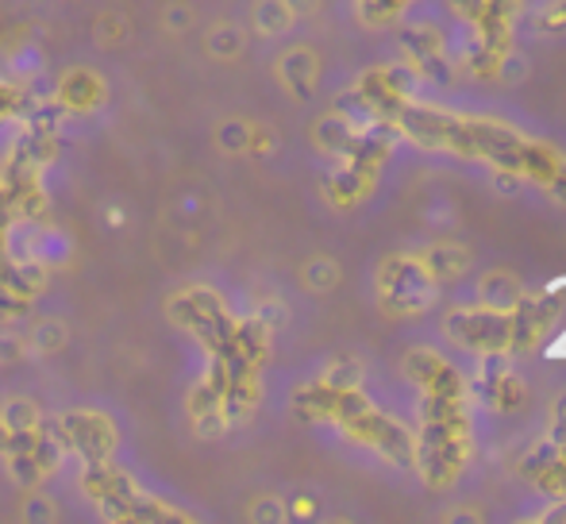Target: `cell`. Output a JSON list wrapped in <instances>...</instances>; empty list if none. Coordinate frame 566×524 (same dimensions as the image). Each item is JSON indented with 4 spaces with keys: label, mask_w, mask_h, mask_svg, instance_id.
Wrapping results in <instances>:
<instances>
[{
    "label": "cell",
    "mask_w": 566,
    "mask_h": 524,
    "mask_svg": "<svg viewBox=\"0 0 566 524\" xmlns=\"http://www.w3.org/2000/svg\"><path fill=\"white\" fill-rule=\"evenodd\" d=\"M443 332L459 352L470 355H513V313L485 305H459L443 316Z\"/></svg>",
    "instance_id": "6da1fadb"
},
{
    "label": "cell",
    "mask_w": 566,
    "mask_h": 524,
    "mask_svg": "<svg viewBox=\"0 0 566 524\" xmlns=\"http://www.w3.org/2000/svg\"><path fill=\"white\" fill-rule=\"evenodd\" d=\"M378 285H381V301H386L389 313L397 316H417L432 305L436 297V282L428 277L420 255H394L381 262L378 270Z\"/></svg>",
    "instance_id": "7a4b0ae2"
},
{
    "label": "cell",
    "mask_w": 566,
    "mask_h": 524,
    "mask_svg": "<svg viewBox=\"0 0 566 524\" xmlns=\"http://www.w3.org/2000/svg\"><path fill=\"white\" fill-rule=\"evenodd\" d=\"M532 305V316H536V328H539V344L547 347H559L566 344V277H559L555 285H547Z\"/></svg>",
    "instance_id": "3957f363"
},
{
    "label": "cell",
    "mask_w": 566,
    "mask_h": 524,
    "mask_svg": "<svg viewBox=\"0 0 566 524\" xmlns=\"http://www.w3.org/2000/svg\"><path fill=\"white\" fill-rule=\"evenodd\" d=\"M420 262H424V270L436 282V290H440V285H448V282H459L462 270L470 266V255L459 248V243H432V248L420 255Z\"/></svg>",
    "instance_id": "277c9868"
},
{
    "label": "cell",
    "mask_w": 566,
    "mask_h": 524,
    "mask_svg": "<svg viewBox=\"0 0 566 524\" xmlns=\"http://www.w3.org/2000/svg\"><path fill=\"white\" fill-rule=\"evenodd\" d=\"M521 301H524L521 282H516L513 274H505V270H493V274H485L482 282H478V305L513 313Z\"/></svg>",
    "instance_id": "5b68a950"
},
{
    "label": "cell",
    "mask_w": 566,
    "mask_h": 524,
    "mask_svg": "<svg viewBox=\"0 0 566 524\" xmlns=\"http://www.w3.org/2000/svg\"><path fill=\"white\" fill-rule=\"evenodd\" d=\"M277 70H282V77L290 82V90L297 93V97H308L316 85V59L305 51V46H293L290 54H285L282 62H277Z\"/></svg>",
    "instance_id": "8992f818"
},
{
    "label": "cell",
    "mask_w": 566,
    "mask_h": 524,
    "mask_svg": "<svg viewBox=\"0 0 566 524\" xmlns=\"http://www.w3.org/2000/svg\"><path fill=\"white\" fill-rule=\"evenodd\" d=\"M293 20H297V15L290 12L285 0H259V4H254V28H259V35H266V39L285 35V31L293 28Z\"/></svg>",
    "instance_id": "52a82bcc"
},
{
    "label": "cell",
    "mask_w": 566,
    "mask_h": 524,
    "mask_svg": "<svg viewBox=\"0 0 566 524\" xmlns=\"http://www.w3.org/2000/svg\"><path fill=\"white\" fill-rule=\"evenodd\" d=\"M0 420L12 436H31L39 428V405L31 397H8L0 405Z\"/></svg>",
    "instance_id": "ba28073f"
},
{
    "label": "cell",
    "mask_w": 566,
    "mask_h": 524,
    "mask_svg": "<svg viewBox=\"0 0 566 524\" xmlns=\"http://www.w3.org/2000/svg\"><path fill=\"white\" fill-rule=\"evenodd\" d=\"M62 101L70 108H93L97 105V77L90 70H74V74L62 82Z\"/></svg>",
    "instance_id": "9c48e42d"
},
{
    "label": "cell",
    "mask_w": 566,
    "mask_h": 524,
    "mask_svg": "<svg viewBox=\"0 0 566 524\" xmlns=\"http://www.w3.org/2000/svg\"><path fill=\"white\" fill-rule=\"evenodd\" d=\"M28 347L35 355H59L62 347H66V324L62 321H43L35 324V332H31Z\"/></svg>",
    "instance_id": "30bf717a"
},
{
    "label": "cell",
    "mask_w": 566,
    "mask_h": 524,
    "mask_svg": "<svg viewBox=\"0 0 566 524\" xmlns=\"http://www.w3.org/2000/svg\"><path fill=\"white\" fill-rule=\"evenodd\" d=\"M243 28H235V23H220V28L209 31V54L212 59H235L239 51H243Z\"/></svg>",
    "instance_id": "8fae6325"
},
{
    "label": "cell",
    "mask_w": 566,
    "mask_h": 524,
    "mask_svg": "<svg viewBox=\"0 0 566 524\" xmlns=\"http://www.w3.org/2000/svg\"><path fill=\"white\" fill-rule=\"evenodd\" d=\"M412 0H358V15H363L366 23H389V20H397Z\"/></svg>",
    "instance_id": "7c38bea8"
},
{
    "label": "cell",
    "mask_w": 566,
    "mask_h": 524,
    "mask_svg": "<svg viewBox=\"0 0 566 524\" xmlns=\"http://www.w3.org/2000/svg\"><path fill=\"white\" fill-rule=\"evenodd\" d=\"M336 277H339V270H336V262H332V259H313L305 266V282H308V290H316V293L332 290V285H336Z\"/></svg>",
    "instance_id": "4fadbf2b"
},
{
    "label": "cell",
    "mask_w": 566,
    "mask_h": 524,
    "mask_svg": "<svg viewBox=\"0 0 566 524\" xmlns=\"http://www.w3.org/2000/svg\"><path fill=\"white\" fill-rule=\"evenodd\" d=\"M163 28L170 31V35H181V31L193 28V8L189 4H170L163 12Z\"/></svg>",
    "instance_id": "5bb4252c"
},
{
    "label": "cell",
    "mask_w": 566,
    "mask_h": 524,
    "mask_svg": "<svg viewBox=\"0 0 566 524\" xmlns=\"http://www.w3.org/2000/svg\"><path fill=\"white\" fill-rule=\"evenodd\" d=\"M247 143H251V139H247V124L231 120V124L220 128V147H224V150H243Z\"/></svg>",
    "instance_id": "9a60e30c"
},
{
    "label": "cell",
    "mask_w": 566,
    "mask_h": 524,
    "mask_svg": "<svg viewBox=\"0 0 566 524\" xmlns=\"http://www.w3.org/2000/svg\"><path fill=\"white\" fill-rule=\"evenodd\" d=\"M23 517H28V521H54V517H59V510H54L51 497L35 494V497L28 502V510H23Z\"/></svg>",
    "instance_id": "2e32d148"
},
{
    "label": "cell",
    "mask_w": 566,
    "mask_h": 524,
    "mask_svg": "<svg viewBox=\"0 0 566 524\" xmlns=\"http://www.w3.org/2000/svg\"><path fill=\"white\" fill-rule=\"evenodd\" d=\"M539 28L566 31V0H555V4H547V12H539Z\"/></svg>",
    "instance_id": "e0dca14e"
},
{
    "label": "cell",
    "mask_w": 566,
    "mask_h": 524,
    "mask_svg": "<svg viewBox=\"0 0 566 524\" xmlns=\"http://www.w3.org/2000/svg\"><path fill=\"white\" fill-rule=\"evenodd\" d=\"M254 521H285L290 517V510H285V502H277V497H266V502H259L251 510Z\"/></svg>",
    "instance_id": "ac0fdd59"
},
{
    "label": "cell",
    "mask_w": 566,
    "mask_h": 524,
    "mask_svg": "<svg viewBox=\"0 0 566 524\" xmlns=\"http://www.w3.org/2000/svg\"><path fill=\"white\" fill-rule=\"evenodd\" d=\"M23 347H28V344H23L15 332H4V336H0V363H4V367H8V363H20Z\"/></svg>",
    "instance_id": "d6986e66"
},
{
    "label": "cell",
    "mask_w": 566,
    "mask_h": 524,
    "mask_svg": "<svg viewBox=\"0 0 566 524\" xmlns=\"http://www.w3.org/2000/svg\"><path fill=\"white\" fill-rule=\"evenodd\" d=\"M285 4H290V12H293V15H313L321 0H285Z\"/></svg>",
    "instance_id": "ffe728a7"
},
{
    "label": "cell",
    "mask_w": 566,
    "mask_h": 524,
    "mask_svg": "<svg viewBox=\"0 0 566 524\" xmlns=\"http://www.w3.org/2000/svg\"><path fill=\"white\" fill-rule=\"evenodd\" d=\"M8 443H12V432H8L4 420H0V451H8Z\"/></svg>",
    "instance_id": "44dd1931"
}]
</instances>
